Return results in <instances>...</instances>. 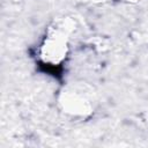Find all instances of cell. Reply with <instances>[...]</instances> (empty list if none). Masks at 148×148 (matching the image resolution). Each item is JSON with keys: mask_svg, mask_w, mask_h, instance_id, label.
<instances>
[{"mask_svg": "<svg viewBox=\"0 0 148 148\" xmlns=\"http://www.w3.org/2000/svg\"><path fill=\"white\" fill-rule=\"evenodd\" d=\"M68 32L61 28H51L39 49V57L44 64L60 65L67 54Z\"/></svg>", "mask_w": 148, "mask_h": 148, "instance_id": "cell-1", "label": "cell"}, {"mask_svg": "<svg viewBox=\"0 0 148 148\" xmlns=\"http://www.w3.org/2000/svg\"><path fill=\"white\" fill-rule=\"evenodd\" d=\"M64 104V108L68 110L71 113L75 114H84L87 112H90V101L88 98L87 92H82L76 90H67L64 94V99L61 102Z\"/></svg>", "mask_w": 148, "mask_h": 148, "instance_id": "cell-2", "label": "cell"}]
</instances>
